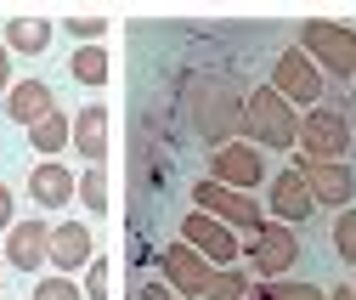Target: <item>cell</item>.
<instances>
[{
  "label": "cell",
  "mask_w": 356,
  "mask_h": 300,
  "mask_svg": "<svg viewBox=\"0 0 356 300\" xmlns=\"http://www.w3.org/2000/svg\"><path fill=\"white\" fill-rule=\"evenodd\" d=\"M46 261L57 272H79V267H91V221H57L51 227V249H46Z\"/></svg>",
  "instance_id": "15"
},
{
  "label": "cell",
  "mask_w": 356,
  "mask_h": 300,
  "mask_svg": "<svg viewBox=\"0 0 356 300\" xmlns=\"http://www.w3.org/2000/svg\"><path fill=\"white\" fill-rule=\"evenodd\" d=\"M51 108L57 102H51V85L46 79H12V91H6V119L12 125H29V131H34Z\"/></svg>",
  "instance_id": "16"
},
{
  "label": "cell",
  "mask_w": 356,
  "mask_h": 300,
  "mask_svg": "<svg viewBox=\"0 0 356 300\" xmlns=\"http://www.w3.org/2000/svg\"><path fill=\"white\" fill-rule=\"evenodd\" d=\"M243 136H249L254 148H294L300 113L272 91V85H260V91L243 97Z\"/></svg>",
  "instance_id": "3"
},
{
  "label": "cell",
  "mask_w": 356,
  "mask_h": 300,
  "mask_svg": "<svg viewBox=\"0 0 356 300\" xmlns=\"http://www.w3.org/2000/svg\"><path fill=\"white\" fill-rule=\"evenodd\" d=\"M266 187H272V216H266V221H277V227H300V221L317 216V204H311V187H305V176H300V159H294L289 170H277Z\"/></svg>",
  "instance_id": "10"
},
{
  "label": "cell",
  "mask_w": 356,
  "mask_h": 300,
  "mask_svg": "<svg viewBox=\"0 0 356 300\" xmlns=\"http://www.w3.org/2000/svg\"><path fill=\"white\" fill-rule=\"evenodd\" d=\"M350 300H356V283H350Z\"/></svg>",
  "instance_id": "32"
},
{
  "label": "cell",
  "mask_w": 356,
  "mask_h": 300,
  "mask_svg": "<svg viewBox=\"0 0 356 300\" xmlns=\"http://www.w3.org/2000/svg\"><path fill=\"white\" fill-rule=\"evenodd\" d=\"M0 278H6V272H0Z\"/></svg>",
  "instance_id": "33"
},
{
  "label": "cell",
  "mask_w": 356,
  "mask_h": 300,
  "mask_svg": "<svg viewBox=\"0 0 356 300\" xmlns=\"http://www.w3.org/2000/svg\"><path fill=\"white\" fill-rule=\"evenodd\" d=\"M46 249H51L46 221H12L6 227V267L12 272H46Z\"/></svg>",
  "instance_id": "13"
},
{
  "label": "cell",
  "mask_w": 356,
  "mask_h": 300,
  "mask_svg": "<svg viewBox=\"0 0 356 300\" xmlns=\"http://www.w3.org/2000/svg\"><path fill=\"white\" fill-rule=\"evenodd\" d=\"M300 52L317 63V74L356 79V29H350V23H334V17L300 23Z\"/></svg>",
  "instance_id": "2"
},
{
  "label": "cell",
  "mask_w": 356,
  "mask_h": 300,
  "mask_svg": "<svg viewBox=\"0 0 356 300\" xmlns=\"http://www.w3.org/2000/svg\"><path fill=\"white\" fill-rule=\"evenodd\" d=\"M300 176H305V187H311V204L317 210H350V198H356V170L339 159V164H305L300 159Z\"/></svg>",
  "instance_id": "11"
},
{
  "label": "cell",
  "mask_w": 356,
  "mask_h": 300,
  "mask_svg": "<svg viewBox=\"0 0 356 300\" xmlns=\"http://www.w3.org/2000/svg\"><path fill=\"white\" fill-rule=\"evenodd\" d=\"M136 300H175V289H170V283H142Z\"/></svg>",
  "instance_id": "28"
},
{
  "label": "cell",
  "mask_w": 356,
  "mask_h": 300,
  "mask_svg": "<svg viewBox=\"0 0 356 300\" xmlns=\"http://www.w3.org/2000/svg\"><path fill=\"white\" fill-rule=\"evenodd\" d=\"M74 198L91 210V216H108V170L102 164H85L74 176Z\"/></svg>",
  "instance_id": "20"
},
{
  "label": "cell",
  "mask_w": 356,
  "mask_h": 300,
  "mask_svg": "<svg viewBox=\"0 0 356 300\" xmlns=\"http://www.w3.org/2000/svg\"><path fill=\"white\" fill-rule=\"evenodd\" d=\"M243 261H249V272H260V283H277L283 272H294V267H300V238H294V227H272V221H266V227L243 244Z\"/></svg>",
  "instance_id": "7"
},
{
  "label": "cell",
  "mask_w": 356,
  "mask_h": 300,
  "mask_svg": "<svg viewBox=\"0 0 356 300\" xmlns=\"http://www.w3.org/2000/svg\"><path fill=\"white\" fill-rule=\"evenodd\" d=\"M29 142H34V153H40V159H57V153L68 148V113H57V108H51V113L29 131Z\"/></svg>",
  "instance_id": "21"
},
{
  "label": "cell",
  "mask_w": 356,
  "mask_h": 300,
  "mask_svg": "<svg viewBox=\"0 0 356 300\" xmlns=\"http://www.w3.org/2000/svg\"><path fill=\"white\" fill-rule=\"evenodd\" d=\"M0 91H12V52L0 46Z\"/></svg>",
  "instance_id": "30"
},
{
  "label": "cell",
  "mask_w": 356,
  "mask_h": 300,
  "mask_svg": "<svg viewBox=\"0 0 356 300\" xmlns=\"http://www.w3.org/2000/svg\"><path fill=\"white\" fill-rule=\"evenodd\" d=\"M243 294H249V272L215 267V272H209V283H204L198 294H187V300H243Z\"/></svg>",
  "instance_id": "22"
},
{
  "label": "cell",
  "mask_w": 356,
  "mask_h": 300,
  "mask_svg": "<svg viewBox=\"0 0 356 300\" xmlns=\"http://www.w3.org/2000/svg\"><path fill=\"white\" fill-rule=\"evenodd\" d=\"M272 300H328V289L305 283V278H277L272 283Z\"/></svg>",
  "instance_id": "25"
},
{
  "label": "cell",
  "mask_w": 356,
  "mask_h": 300,
  "mask_svg": "<svg viewBox=\"0 0 356 300\" xmlns=\"http://www.w3.org/2000/svg\"><path fill=\"white\" fill-rule=\"evenodd\" d=\"M209 182L232 187V193L266 187V159H260V148H254V142H227V148H215V153H209Z\"/></svg>",
  "instance_id": "8"
},
{
  "label": "cell",
  "mask_w": 356,
  "mask_h": 300,
  "mask_svg": "<svg viewBox=\"0 0 356 300\" xmlns=\"http://www.w3.org/2000/svg\"><path fill=\"white\" fill-rule=\"evenodd\" d=\"M12 221H17V216H12V187L0 182V227H12Z\"/></svg>",
  "instance_id": "29"
},
{
  "label": "cell",
  "mask_w": 356,
  "mask_h": 300,
  "mask_svg": "<svg viewBox=\"0 0 356 300\" xmlns=\"http://www.w3.org/2000/svg\"><path fill=\"white\" fill-rule=\"evenodd\" d=\"M328 300H350V283L345 289H328Z\"/></svg>",
  "instance_id": "31"
},
{
  "label": "cell",
  "mask_w": 356,
  "mask_h": 300,
  "mask_svg": "<svg viewBox=\"0 0 356 300\" xmlns=\"http://www.w3.org/2000/svg\"><path fill=\"white\" fill-rule=\"evenodd\" d=\"M159 272H164V283L175 289V300H187V294H198L204 283H209V261H204V255L198 249H187V244H164L159 249Z\"/></svg>",
  "instance_id": "12"
},
{
  "label": "cell",
  "mask_w": 356,
  "mask_h": 300,
  "mask_svg": "<svg viewBox=\"0 0 356 300\" xmlns=\"http://www.w3.org/2000/svg\"><path fill=\"white\" fill-rule=\"evenodd\" d=\"M51 34H57L51 17H12L6 34H0V46H6V52H23V57H40V52L51 46Z\"/></svg>",
  "instance_id": "18"
},
{
  "label": "cell",
  "mask_w": 356,
  "mask_h": 300,
  "mask_svg": "<svg viewBox=\"0 0 356 300\" xmlns=\"http://www.w3.org/2000/svg\"><path fill=\"white\" fill-rule=\"evenodd\" d=\"M193 210L220 227H232V232H260L266 227V210L254 193H232V187H220V182H193Z\"/></svg>",
  "instance_id": "5"
},
{
  "label": "cell",
  "mask_w": 356,
  "mask_h": 300,
  "mask_svg": "<svg viewBox=\"0 0 356 300\" xmlns=\"http://www.w3.org/2000/svg\"><path fill=\"white\" fill-rule=\"evenodd\" d=\"M68 74L85 85V91H102V85H108V46H74Z\"/></svg>",
  "instance_id": "19"
},
{
  "label": "cell",
  "mask_w": 356,
  "mask_h": 300,
  "mask_svg": "<svg viewBox=\"0 0 356 300\" xmlns=\"http://www.w3.org/2000/svg\"><path fill=\"white\" fill-rule=\"evenodd\" d=\"M29 300H85V294H79V283H74V278L51 272V278H40V283H34V294H29Z\"/></svg>",
  "instance_id": "24"
},
{
  "label": "cell",
  "mask_w": 356,
  "mask_h": 300,
  "mask_svg": "<svg viewBox=\"0 0 356 300\" xmlns=\"http://www.w3.org/2000/svg\"><path fill=\"white\" fill-rule=\"evenodd\" d=\"M85 289H91V300H108V261H97V255H91V278H85Z\"/></svg>",
  "instance_id": "27"
},
{
  "label": "cell",
  "mask_w": 356,
  "mask_h": 300,
  "mask_svg": "<svg viewBox=\"0 0 356 300\" xmlns=\"http://www.w3.org/2000/svg\"><path fill=\"white\" fill-rule=\"evenodd\" d=\"M68 148H79L85 164H102V159H108V108H102V102H85V108L68 119Z\"/></svg>",
  "instance_id": "14"
},
{
  "label": "cell",
  "mask_w": 356,
  "mask_h": 300,
  "mask_svg": "<svg viewBox=\"0 0 356 300\" xmlns=\"http://www.w3.org/2000/svg\"><path fill=\"white\" fill-rule=\"evenodd\" d=\"M181 244L198 249L209 267H232L238 255H243V238H238L232 227H220V221L198 216V210H187V216H181Z\"/></svg>",
  "instance_id": "9"
},
{
  "label": "cell",
  "mask_w": 356,
  "mask_h": 300,
  "mask_svg": "<svg viewBox=\"0 0 356 300\" xmlns=\"http://www.w3.org/2000/svg\"><path fill=\"white\" fill-rule=\"evenodd\" d=\"M334 255L356 272V204H350V210H339V221H334Z\"/></svg>",
  "instance_id": "23"
},
{
  "label": "cell",
  "mask_w": 356,
  "mask_h": 300,
  "mask_svg": "<svg viewBox=\"0 0 356 300\" xmlns=\"http://www.w3.org/2000/svg\"><path fill=\"white\" fill-rule=\"evenodd\" d=\"M187 85H193V91H187V119H193L198 142L209 153L227 148V142H238L243 136V97L220 74H193Z\"/></svg>",
  "instance_id": "1"
},
{
  "label": "cell",
  "mask_w": 356,
  "mask_h": 300,
  "mask_svg": "<svg viewBox=\"0 0 356 300\" xmlns=\"http://www.w3.org/2000/svg\"><path fill=\"white\" fill-rule=\"evenodd\" d=\"M350 125H345V113L339 108H305L300 113V136H294V148H300V159L305 164H339L345 153H350Z\"/></svg>",
  "instance_id": "4"
},
{
  "label": "cell",
  "mask_w": 356,
  "mask_h": 300,
  "mask_svg": "<svg viewBox=\"0 0 356 300\" xmlns=\"http://www.w3.org/2000/svg\"><path fill=\"white\" fill-rule=\"evenodd\" d=\"M63 29H68V34L79 40V46H97V40L108 34V23H102V17H68Z\"/></svg>",
  "instance_id": "26"
},
{
  "label": "cell",
  "mask_w": 356,
  "mask_h": 300,
  "mask_svg": "<svg viewBox=\"0 0 356 300\" xmlns=\"http://www.w3.org/2000/svg\"><path fill=\"white\" fill-rule=\"evenodd\" d=\"M29 193H34L40 210H63V204L74 198V170L57 164V159H40V164H34V176H29Z\"/></svg>",
  "instance_id": "17"
},
{
  "label": "cell",
  "mask_w": 356,
  "mask_h": 300,
  "mask_svg": "<svg viewBox=\"0 0 356 300\" xmlns=\"http://www.w3.org/2000/svg\"><path fill=\"white\" fill-rule=\"evenodd\" d=\"M272 91L294 108V113H305V108H323V74H317V63H311L300 46H289V52H277V63H272Z\"/></svg>",
  "instance_id": "6"
}]
</instances>
